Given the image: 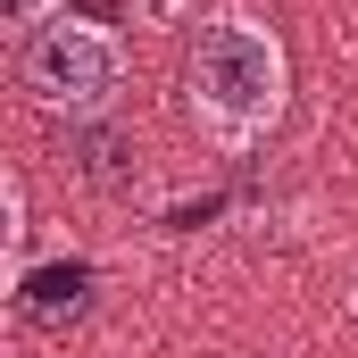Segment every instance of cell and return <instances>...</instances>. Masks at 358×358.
Instances as JSON below:
<instances>
[{
    "label": "cell",
    "mask_w": 358,
    "mask_h": 358,
    "mask_svg": "<svg viewBox=\"0 0 358 358\" xmlns=\"http://www.w3.org/2000/svg\"><path fill=\"white\" fill-rule=\"evenodd\" d=\"M283 42L267 25H242V17H208L200 42H192V67H183V92H192V117L208 142L225 150H250L267 142L275 117H283Z\"/></svg>",
    "instance_id": "6da1fadb"
},
{
    "label": "cell",
    "mask_w": 358,
    "mask_h": 358,
    "mask_svg": "<svg viewBox=\"0 0 358 358\" xmlns=\"http://www.w3.org/2000/svg\"><path fill=\"white\" fill-rule=\"evenodd\" d=\"M25 84L42 108H67V117H100L117 84H125V50H117V34H100V25H50L34 50H25Z\"/></svg>",
    "instance_id": "7a4b0ae2"
},
{
    "label": "cell",
    "mask_w": 358,
    "mask_h": 358,
    "mask_svg": "<svg viewBox=\"0 0 358 358\" xmlns=\"http://www.w3.org/2000/svg\"><path fill=\"white\" fill-rule=\"evenodd\" d=\"M92 308V267L84 259H50V267H17V317H34V325H76Z\"/></svg>",
    "instance_id": "3957f363"
},
{
    "label": "cell",
    "mask_w": 358,
    "mask_h": 358,
    "mask_svg": "<svg viewBox=\"0 0 358 358\" xmlns=\"http://www.w3.org/2000/svg\"><path fill=\"white\" fill-rule=\"evenodd\" d=\"M42 17H50V0H8V25H17V34H25V25H42Z\"/></svg>",
    "instance_id": "277c9868"
}]
</instances>
